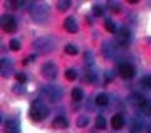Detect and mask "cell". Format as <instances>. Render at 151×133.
I'll list each match as a JSON object with an SVG mask.
<instances>
[{"label":"cell","instance_id":"6da1fadb","mask_svg":"<svg viewBox=\"0 0 151 133\" xmlns=\"http://www.w3.org/2000/svg\"><path fill=\"white\" fill-rule=\"evenodd\" d=\"M29 113H30V118H32L34 121H42L44 118L49 115V108L45 105H42L40 101H32Z\"/></svg>","mask_w":151,"mask_h":133},{"label":"cell","instance_id":"7a4b0ae2","mask_svg":"<svg viewBox=\"0 0 151 133\" xmlns=\"http://www.w3.org/2000/svg\"><path fill=\"white\" fill-rule=\"evenodd\" d=\"M134 68H133V64L129 63H121L119 64V74H121V78H124V79H131V78H134Z\"/></svg>","mask_w":151,"mask_h":133},{"label":"cell","instance_id":"3957f363","mask_svg":"<svg viewBox=\"0 0 151 133\" xmlns=\"http://www.w3.org/2000/svg\"><path fill=\"white\" fill-rule=\"evenodd\" d=\"M42 74L44 78H47V79H54L55 76H57V66H55L54 63H45L42 66Z\"/></svg>","mask_w":151,"mask_h":133},{"label":"cell","instance_id":"277c9868","mask_svg":"<svg viewBox=\"0 0 151 133\" xmlns=\"http://www.w3.org/2000/svg\"><path fill=\"white\" fill-rule=\"evenodd\" d=\"M32 17L39 22H44L45 19H47V9H45L44 5H35L32 9Z\"/></svg>","mask_w":151,"mask_h":133},{"label":"cell","instance_id":"5b68a950","mask_svg":"<svg viewBox=\"0 0 151 133\" xmlns=\"http://www.w3.org/2000/svg\"><path fill=\"white\" fill-rule=\"evenodd\" d=\"M2 24H4V31L5 32H15L17 31V20L10 15H5L2 19Z\"/></svg>","mask_w":151,"mask_h":133},{"label":"cell","instance_id":"8992f818","mask_svg":"<svg viewBox=\"0 0 151 133\" xmlns=\"http://www.w3.org/2000/svg\"><path fill=\"white\" fill-rule=\"evenodd\" d=\"M5 133H19V120L9 118L5 121Z\"/></svg>","mask_w":151,"mask_h":133},{"label":"cell","instance_id":"52a82bcc","mask_svg":"<svg viewBox=\"0 0 151 133\" xmlns=\"http://www.w3.org/2000/svg\"><path fill=\"white\" fill-rule=\"evenodd\" d=\"M60 93H62V91H60L59 88H55V86H49V88H45V94L49 96L50 101H57V100L60 98Z\"/></svg>","mask_w":151,"mask_h":133},{"label":"cell","instance_id":"ba28073f","mask_svg":"<svg viewBox=\"0 0 151 133\" xmlns=\"http://www.w3.org/2000/svg\"><path fill=\"white\" fill-rule=\"evenodd\" d=\"M64 29L67 32H70V34H74L76 31H77V24H76V19L74 17H67L64 20Z\"/></svg>","mask_w":151,"mask_h":133},{"label":"cell","instance_id":"9c48e42d","mask_svg":"<svg viewBox=\"0 0 151 133\" xmlns=\"http://www.w3.org/2000/svg\"><path fill=\"white\" fill-rule=\"evenodd\" d=\"M118 42L123 44V46H126V44L129 42V31H128V29L118 31Z\"/></svg>","mask_w":151,"mask_h":133},{"label":"cell","instance_id":"30bf717a","mask_svg":"<svg viewBox=\"0 0 151 133\" xmlns=\"http://www.w3.org/2000/svg\"><path fill=\"white\" fill-rule=\"evenodd\" d=\"M111 125H113L114 130H121L124 126V116L123 115H114L113 120H111Z\"/></svg>","mask_w":151,"mask_h":133},{"label":"cell","instance_id":"8fae6325","mask_svg":"<svg viewBox=\"0 0 151 133\" xmlns=\"http://www.w3.org/2000/svg\"><path fill=\"white\" fill-rule=\"evenodd\" d=\"M131 101L134 103L136 106H139V108H145V106H146V103H148V101L145 100V98H143L141 94H138V93L131 94Z\"/></svg>","mask_w":151,"mask_h":133},{"label":"cell","instance_id":"7c38bea8","mask_svg":"<svg viewBox=\"0 0 151 133\" xmlns=\"http://www.w3.org/2000/svg\"><path fill=\"white\" fill-rule=\"evenodd\" d=\"M104 27H106V31L111 32V34H116V32H118V29H116V24H114L111 19H106V20H104Z\"/></svg>","mask_w":151,"mask_h":133},{"label":"cell","instance_id":"4fadbf2b","mask_svg":"<svg viewBox=\"0 0 151 133\" xmlns=\"http://www.w3.org/2000/svg\"><path fill=\"white\" fill-rule=\"evenodd\" d=\"M67 125H69V123H67V120H65L64 116H57L54 120V126L55 128H67Z\"/></svg>","mask_w":151,"mask_h":133},{"label":"cell","instance_id":"5bb4252c","mask_svg":"<svg viewBox=\"0 0 151 133\" xmlns=\"http://www.w3.org/2000/svg\"><path fill=\"white\" fill-rule=\"evenodd\" d=\"M96 105L97 106H106V105H108V96L104 94V93L97 94L96 96Z\"/></svg>","mask_w":151,"mask_h":133},{"label":"cell","instance_id":"9a60e30c","mask_svg":"<svg viewBox=\"0 0 151 133\" xmlns=\"http://www.w3.org/2000/svg\"><path fill=\"white\" fill-rule=\"evenodd\" d=\"M96 128H99V130H104L106 128V120H104V116H96Z\"/></svg>","mask_w":151,"mask_h":133},{"label":"cell","instance_id":"2e32d148","mask_svg":"<svg viewBox=\"0 0 151 133\" xmlns=\"http://www.w3.org/2000/svg\"><path fill=\"white\" fill-rule=\"evenodd\" d=\"M69 7H70L69 0H59V2H57V9H59V10H67Z\"/></svg>","mask_w":151,"mask_h":133},{"label":"cell","instance_id":"e0dca14e","mask_svg":"<svg viewBox=\"0 0 151 133\" xmlns=\"http://www.w3.org/2000/svg\"><path fill=\"white\" fill-rule=\"evenodd\" d=\"M72 100H74V101H79V100H82V89H79V88H74V89H72Z\"/></svg>","mask_w":151,"mask_h":133},{"label":"cell","instance_id":"ac0fdd59","mask_svg":"<svg viewBox=\"0 0 151 133\" xmlns=\"http://www.w3.org/2000/svg\"><path fill=\"white\" fill-rule=\"evenodd\" d=\"M92 14L96 17H101L104 14V9H103V5H94L92 7Z\"/></svg>","mask_w":151,"mask_h":133},{"label":"cell","instance_id":"d6986e66","mask_svg":"<svg viewBox=\"0 0 151 133\" xmlns=\"http://www.w3.org/2000/svg\"><path fill=\"white\" fill-rule=\"evenodd\" d=\"M65 52L69 54V56H76V54H77V47L72 46V44H67V46H65Z\"/></svg>","mask_w":151,"mask_h":133},{"label":"cell","instance_id":"ffe728a7","mask_svg":"<svg viewBox=\"0 0 151 133\" xmlns=\"http://www.w3.org/2000/svg\"><path fill=\"white\" fill-rule=\"evenodd\" d=\"M65 78L69 81H74L76 78H77V73H76V69H67L65 71Z\"/></svg>","mask_w":151,"mask_h":133},{"label":"cell","instance_id":"44dd1931","mask_svg":"<svg viewBox=\"0 0 151 133\" xmlns=\"http://www.w3.org/2000/svg\"><path fill=\"white\" fill-rule=\"evenodd\" d=\"M131 130H133V133H139L141 123H139V120H138V118H134V120H133V128H131Z\"/></svg>","mask_w":151,"mask_h":133},{"label":"cell","instance_id":"7402d4cb","mask_svg":"<svg viewBox=\"0 0 151 133\" xmlns=\"http://www.w3.org/2000/svg\"><path fill=\"white\" fill-rule=\"evenodd\" d=\"M141 84L145 86V88H148V89H151V76H145L141 79Z\"/></svg>","mask_w":151,"mask_h":133},{"label":"cell","instance_id":"603a6c76","mask_svg":"<svg viewBox=\"0 0 151 133\" xmlns=\"http://www.w3.org/2000/svg\"><path fill=\"white\" fill-rule=\"evenodd\" d=\"M10 49L12 51H19V49H20V42H19L17 39H12L10 41Z\"/></svg>","mask_w":151,"mask_h":133},{"label":"cell","instance_id":"cb8c5ba5","mask_svg":"<svg viewBox=\"0 0 151 133\" xmlns=\"http://www.w3.org/2000/svg\"><path fill=\"white\" fill-rule=\"evenodd\" d=\"M87 121H89V118L81 116L79 120H77V125H79V126H86V125H87Z\"/></svg>","mask_w":151,"mask_h":133},{"label":"cell","instance_id":"d4e9b609","mask_svg":"<svg viewBox=\"0 0 151 133\" xmlns=\"http://www.w3.org/2000/svg\"><path fill=\"white\" fill-rule=\"evenodd\" d=\"M15 78H17V81H19V83H25V79H27V78H25V74H22V73H17Z\"/></svg>","mask_w":151,"mask_h":133},{"label":"cell","instance_id":"484cf974","mask_svg":"<svg viewBox=\"0 0 151 133\" xmlns=\"http://www.w3.org/2000/svg\"><path fill=\"white\" fill-rule=\"evenodd\" d=\"M109 5H111L113 12H119V4L118 2H109Z\"/></svg>","mask_w":151,"mask_h":133},{"label":"cell","instance_id":"4316f807","mask_svg":"<svg viewBox=\"0 0 151 133\" xmlns=\"http://www.w3.org/2000/svg\"><path fill=\"white\" fill-rule=\"evenodd\" d=\"M143 110H145L146 113H151V103H146V106L143 108Z\"/></svg>","mask_w":151,"mask_h":133},{"label":"cell","instance_id":"83f0119b","mask_svg":"<svg viewBox=\"0 0 151 133\" xmlns=\"http://www.w3.org/2000/svg\"><path fill=\"white\" fill-rule=\"evenodd\" d=\"M22 4L20 2H10V7H14V9H17V7H20Z\"/></svg>","mask_w":151,"mask_h":133}]
</instances>
